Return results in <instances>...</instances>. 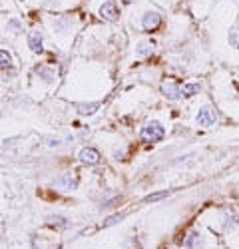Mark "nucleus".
<instances>
[{"mask_svg": "<svg viewBox=\"0 0 239 249\" xmlns=\"http://www.w3.org/2000/svg\"><path fill=\"white\" fill-rule=\"evenodd\" d=\"M164 134H166V130H164V126L159 122H148L146 126L142 128V140L144 142H159L164 138Z\"/></svg>", "mask_w": 239, "mask_h": 249, "instance_id": "f257e3e1", "label": "nucleus"}, {"mask_svg": "<svg viewBox=\"0 0 239 249\" xmlns=\"http://www.w3.org/2000/svg\"><path fill=\"white\" fill-rule=\"evenodd\" d=\"M195 120H197L199 126H204V128H211V126H215V124H217V114H215V110H213V108L205 106V108H202V110L197 112Z\"/></svg>", "mask_w": 239, "mask_h": 249, "instance_id": "f03ea898", "label": "nucleus"}, {"mask_svg": "<svg viewBox=\"0 0 239 249\" xmlns=\"http://www.w3.org/2000/svg\"><path fill=\"white\" fill-rule=\"evenodd\" d=\"M162 94H164L166 98H170V100H177L184 92H182V86H179L177 82H173V80H164V82H162Z\"/></svg>", "mask_w": 239, "mask_h": 249, "instance_id": "7ed1b4c3", "label": "nucleus"}, {"mask_svg": "<svg viewBox=\"0 0 239 249\" xmlns=\"http://www.w3.org/2000/svg\"><path fill=\"white\" fill-rule=\"evenodd\" d=\"M118 6H116V2H104L102 4V8H100V16H102L104 20H110V22H114V20H118Z\"/></svg>", "mask_w": 239, "mask_h": 249, "instance_id": "20e7f679", "label": "nucleus"}, {"mask_svg": "<svg viewBox=\"0 0 239 249\" xmlns=\"http://www.w3.org/2000/svg\"><path fill=\"white\" fill-rule=\"evenodd\" d=\"M80 160H82L84 163H88V165H96L100 161V154L94 148H84L82 152H80Z\"/></svg>", "mask_w": 239, "mask_h": 249, "instance_id": "39448f33", "label": "nucleus"}, {"mask_svg": "<svg viewBox=\"0 0 239 249\" xmlns=\"http://www.w3.org/2000/svg\"><path fill=\"white\" fill-rule=\"evenodd\" d=\"M28 46H30V50L36 52V54L42 52V34H40L38 30H34V32L28 34Z\"/></svg>", "mask_w": 239, "mask_h": 249, "instance_id": "423d86ee", "label": "nucleus"}, {"mask_svg": "<svg viewBox=\"0 0 239 249\" xmlns=\"http://www.w3.org/2000/svg\"><path fill=\"white\" fill-rule=\"evenodd\" d=\"M159 22H162V18H159V14L157 12H148L146 16H144V20H142V24H144V28L146 30H155L157 26H159Z\"/></svg>", "mask_w": 239, "mask_h": 249, "instance_id": "0eeeda50", "label": "nucleus"}, {"mask_svg": "<svg viewBox=\"0 0 239 249\" xmlns=\"http://www.w3.org/2000/svg\"><path fill=\"white\" fill-rule=\"evenodd\" d=\"M54 183L58 185V188H62V190H74L78 181H76V178L72 174H64V176H60Z\"/></svg>", "mask_w": 239, "mask_h": 249, "instance_id": "6e6552de", "label": "nucleus"}, {"mask_svg": "<svg viewBox=\"0 0 239 249\" xmlns=\"http://www.w3.org/2000/svg\"><path fill=\"white\" fill-rule=\"evenodd\" d=\"M10 64H12L10 54L4 52V50H0V68H6V66H10Z\"/></svg>", "mask_w": 239, "mask_h": 249, "instance_id": "1a4fd4ad", "label": "nucleus"}, {"mask_svg": "<svg viewBox=\"0 0 239 249\" xmlns=\"http://www.w3.org/2000/svg\"><path fill=\"white\" fill-rule=\"evenodd\" d=\"M182 92H184L186 96H195V94L199 92V86H197V84H186V86L182 88Z\"/></svg>", "mask_w": 239, "mask_h": 249, "instance_id": "9d476101", "label": "nucleus"}, {"mask_svg": "<svg viewBox=\"0 0 239 249\" xmlns=\"http://www.w3.org/2000/svg\"><path fill=\"white\" fill-rule=\"evenodd\" d=\"M96 108H98V104H90V106H80V114H92V112H96Z\"/></svg>", "mask_w": 239, "mask_h": 249, "instance_id": "9b49d317", "label": "nucleus"}, {"mask_svg": "<svg viewBox=\"0 0 239 249\" xmlns=\"http://www.w3.org/2000/svg\"><path fill=\"white\" fill-rule=\"evenodd\" d=\"M152 50H154L152 44H142V48H137V54H139V56H146V54H150Z\"/></svg>", "mask_w": 239, "mask_h": 249, "instance_id": "f8f14e48", "label": "nucleus"}, {"mask_svg": "<svg viewBox=\"0 0 239 249\" xmlns=\"http://www.w3.org/2000/svg\"><path fill=\"white\" fill-rule=\"evenodd\" d=\"M168 196V192H162V194H154V196H148L146 197V201H157V199H162V197H166Z\"/></svg>", "mask_w": 239, "mask_h": 249, "instance_id": "ddd939ff", "label": "nucleus"}, {"mask_svg": "<svg viewBox=\"0 0 239 249\" xmlns=\"http://www.w3.org/2000/svg\"><path fill=\"white\" fill-rule=\"evenodd\" d=\"M38 74H44L46 80H52V78H54V76H52V70H48V68H38Z\"/></svg>", "mask_w": 239, "mask_h": 249, "instance_id": "4468645a", "label": "nucleus"}, {"mask_svg": "<svg viewBox=\"0 0 239 249\" xmlns=\"http://www.w3.org/2000/svg\"><path fill=\"white\" fill-rule=\"evenodd\" d=\"M122 217H124L122 213H120V215H112V217H108V219L104 221V225H112V223H116L118 219H122Z\"/></svg>", "mask_w": 239, "mask_h": 249, "instance_id": "2eb2a0df", "label": "nucleus"}, {"mask_svg": "<svg viewBox=\"0 0 239 249\" xmlns=\"http://www.w3.org/2000/svg\"><path fill=\"white\" fill-rule=\"evenodd\" d=\"M8 26H10V28H14V32H18V30H20V22H18V20H10Z\"/></svg>", "mask_w": 239, "mask_h": 249, "instance_id": "dca6fc26", "label": "nucleus"}, {"mask_svg": "<svg viewBox=\"0 0 239 249\" xmlns=\"http://www.w3.org/2000/svg\"><path fill=\"white\" fill-rule=\"evenodd\" d=\"M124 2H134V0H124Z\"/></svg>", "mask_w": 239, "mask_h": 249, "instance_id": "f3484780", "label": "nucleus"}, {"mask_svg": "<svg viewBox=\"0 0 239 249\" xmlns=\"http://www.w3.org/2000/svg\"><path fill=\"white\" fill-rule=\"evenodd\" d=\"M237 28H239V18H237Z\"/></svg>", "mask_w": 239, "mask_h": 249, "instance_id": "a211bd4d", "label": "nucleus"}]
</instances>
